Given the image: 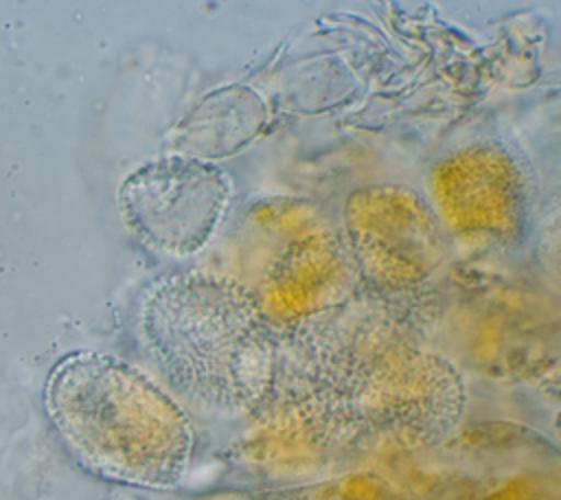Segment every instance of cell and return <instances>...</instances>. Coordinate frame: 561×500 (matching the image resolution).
<instances>
[{
    "label": "cell",
    "mask_w": 561,
    "mask_h": 500,
    "mask_svg": "<svg viewBox=\"0 0 561 500\" xmlns=\"http://www.w3.org/2000/svg\"><path fill=\"white\" fill-rule=\"evenodd\" d=\"M136 340L184 399L221 412L256 406L274 377V329L226 272L173 268L136 300Z\"/></svg>",
    "instance_id": "1"
},
{
    "label": "cell",
    "mask_w": 561,
    "mask_h": 500,
    "mask_svg": "<svg viewBox=\"0 0 561 500\" xmlns=\"http://www.w3.org/2000/svg\"><path fill=\"white\" fill-rule=\"evenodd\" d=\"M42 401L68 454L101 480L169 491L188 474L195 432L186 410L114 353L59 357L46 375Z\"/></svg>",
    "instance_id": "2"
},
{
    "label": "cell",
    "mask_w": 561,
    "mask_h": 500,
    "mask_svg": "<svg viewBox=\"0 0 561 500\" xmlns=\"http://www.w3.org/2000/svg\"><path fill=\"white\" fill-rule=\"evenodd\" d=\"M228 276L274 327L300 329L348 303L355 265L327 215L309 200L252 202L228 239Z\"/></svg>",
    "instance_id": "3"
},
{
    "label": "cell",
    "mask_w": 561,
    "mask_h": 500,
    "mask_svg": "<svg viewBox=\"0 0 561 500\" xmlns=\"http://www.w3.org/2000/svg\"><path fill=\"white\" fill-rule=\"evenodd\" d=\"M318 322L344 351V401L355 421L414 445L436 443L458 425L465 384L445 357L377 314L346 320L335 309Z\"/></svg>",
    "instance_id": "4"
},
{
    "label": "cell",
    "mask_w": 561,
    "mask_h": 500,
    "mask_svg": "<svg viewBox=\"0 0 561 500\" xmlns=\"http://www.w3.org/2000/svg\"><path fill=\"white\" fill-rule=\"evenodd\" d=\"M232 195V180L217 162L169 154L129 171L116 191V206L142 248L191 259L221 230Z\"/></svg>",
    "instance_id": "5"
},
{
    "label": "cell",
    "mask_w": 561,
    "mask_h": 500,
    "mask_svg": "<svg viewBox=\"0 0 561 500\" xmlns=\"http://www.w3.org/2000/svg\"><path fill=\"white\" fill-rule=\"evenodd\" d=\"M340 232L357 279L381 292L419 289L447 259V235L434 206L405 184L353 189Z\"/></svg>",
    "instance_id": "6"
},
{
    "label": "cell",
    "mask_w": 561,
    "mask_h": 500,
    "mask_svg": "<svg viewBox=\"0 0 561 500\" xmlns=\"http://www.w3.org/2000/svg\"><path fill=\"white\" fill-rule=\"evenodd\" d=\"M434 208L454 237L476 250H511L526 239L533 189L504 145L480 140L445 156L430 175Z\"/></svg>",
    "instance_id": "7"
}]
</instances>
